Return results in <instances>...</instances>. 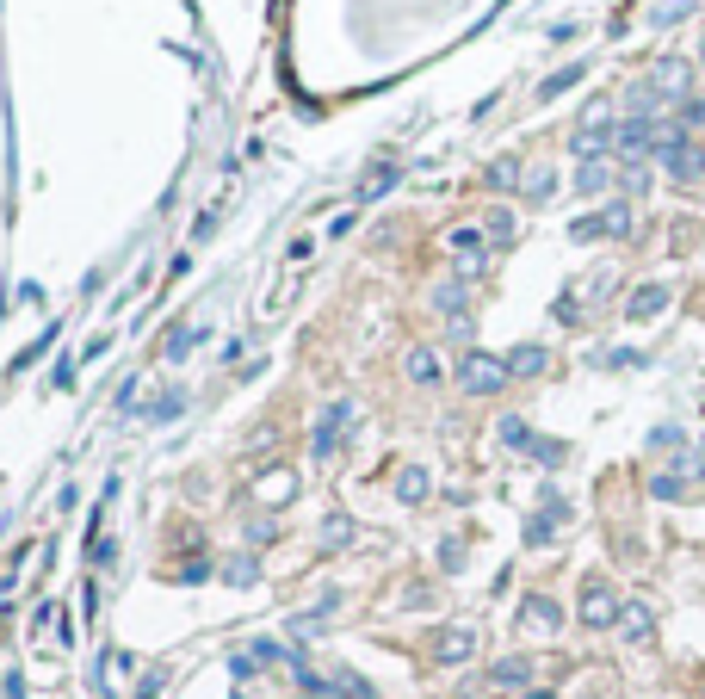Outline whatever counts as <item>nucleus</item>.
<instances>
[{"mask_svg":"<svg viewBox=\"0 0 705 699\" xmlns=\"http://www.w3.org/2000/svg\"><path fill=\"white\" fill-rule=\"evenodd\" d=\"M613 613H619V607H613V595H606V588H588V600H582V619H588V626H606Z\"/></svg>","mask_w":705,"mask_h":699,"instance_id":"f257e3e1","label":"nucleus"},{"mask_svg":"<svg viewBox=\"0 0 705 699\" xmlns=\"http://www.w3.org/2000/svg\"><path fill=\"white\" fill-rule=\"evenodd\" d=\"M662 304H669V297H662V291H637L632 316H656V310H662Z\"/></svg>","mask_w":705,"mask_h":699,"instance_id":"f03ea898","label":"nucleus"},{"mask_svg":"<svg viewBox=\"0 0 705 699\" xmlns=\"http://www.w3.org/2000/svg\"><path fill=\"white\" fill-rule=\"evenodd\" d=\"M625 631L643 637V631H650V613H643V607H625Z\"/></svg>","mask_w":705,"mask_h":699,"instance_id":"7ed1b4c3","label":"nucleus"},{"mask_svg":"<svg viewBox=\"0 0 705 699\" xmlns=\"http://www.w3.org/2000/svg\"><path fill=\"white\" fill-rule=\"evenodd\" d=\"M464 650H470V637H464V631H452V637H446V644H439V656H452V663H459Z\"/></svg>","mask_w":705,"mask_h":699,"instance_id":"20e7f679","label":"nucleus"}]
</instances>
